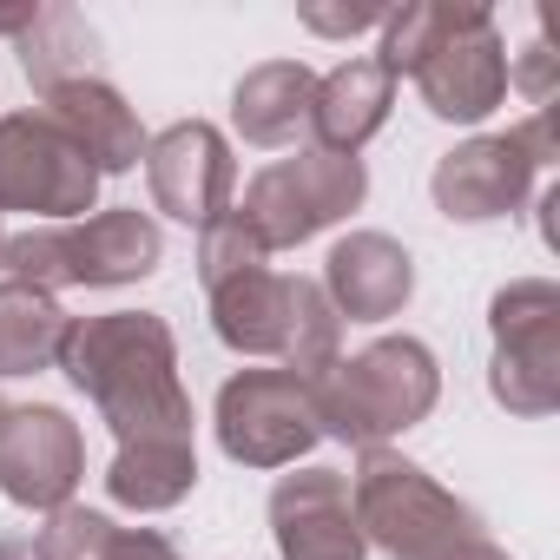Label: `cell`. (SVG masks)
Masks as SVG:
<instances>
[{"mask_svg":"<svg viewBox=\"0 0 560 560\" xmlns=\"http://www.w3.org/2000/svg\"><path fill=\"white\" fill-rule=\"evenodd\" d=\"M159 257H165V237L139 205H113V211L80 218V224L0 231V270H8V284L47 291V298L67 284H86V291L139 284V277L159 270Z\"/></svg>","mask_w":560,"mask_h":560,"instance_id":"2","label":"cell"},{"mask_svg":"<svg viewBox=\"0 0 560 560\" xmlns=\"http://www.w3.org/2000/svg\"><path fill=\"white\" fill-rule=\"evenodd\" d=\"M389 21V8H376V0H357V8H304V27L311 34H324V40H350V34H363V27H383Z\"/></svg>","mask_w":560,"mask_h":560,"instance_id":"26","label":"cell"},{"mask_svg":"<svg viewBox=\"0 0 560 560\" xmlns=\"http://www.w3.org/2000/svg\"><path fill=\"white\" fill-rule=\"evenodd\" d=\"M113 521L100 514V508H54V521H47V534H40V553L47 560H106L113 553Z\"/></svg>","mask_w":560,"mask_h":560,"instance_id":"24","label":"cell"},{"mask_svg":"<svg viewBox=\"0 0 560 560\" xmlns=\"http://www.w3.org/2000/svg\"><path fill=\"white\" fill-rule=\"evenodd\" d=\"M60 370L73 389L93 396L100 422L119 442H191V396L178 383V343L172 324L152 311H106L80 317L67 330Z\"/></svg>","mask_w":560,"mask_h":560,"instance_id":"1","label":"cell"},{"mask_svg":"<svg viewBox=\"0 0 560 560\" xmlns=\"http://www.w3.org/2000/svg\"><path fill=\"white\" fill-rule=\"evenodd\" d=\"M47 113L80 139V152L93 159L100 178L145 165V132H139V113L126 106L119 86H106V80H73V86L47 93Z\"/></svg>","mask_w":560,"mask_h":560,"instance_id":"17","label":"cell"},{"mask_svg":"<svg viewBox=\"0 0 560 560\" xmlns=\"http://www.w3.org/2000/svg\"><path fill=\"white\" fill-rule=\"evenodd\" d=\"M0 560H47V553H40V540H27V534H8V540H0Z\"/></svg>","mask_w":560,"mask_h":560,"instance_id":"29","label":"cell"},{"mask_svg":"<svg viewBox=\"0 0 560 560\" xmlns=\"http://www.w3.org/2000/svg\"><path fill=\"white\" fill-rule=\"evenodd\" d=\"M553 165V119L534 113L508 132H488V139H468L455 152L435 159V211L455 218V224H488V218H508L527 205L534 178Z\"/></svg>","mask_w":560,"mask_h":560,"instance_id":"6","label":"cell"},{"mask_svg":"<svg viewBox=\"0 0 560 560\" xmlns=\"http://www.w3.org/2000/svg\"><path fill=\"white\" fill-rule=\"evenodd\" d=\"M508 86H521V93H527V100L547 113V100H553V86H560V54H553V47L534 34V40H527V47L508 60Z\"/></svg>","mask_w":560,"mask_h":560,"instance_id":"25","label":"cell"},{"mask_svg":"<svg viewBox=\"0 0 560 560\" xmlns=\"http://www.w3.org/2000/svg\"><path fill=\"white\" fill-rule=\"evenodd\" d=\"M0 416H8V402H0Z\"/></svg>","mask_w":560,"mask_h":560,"instance_id":"31","label":"cell"},{"mask_svg":"<svg viewBox=\"0 0 560 560\" xmlns=\"http://www.w3.org/2000/svg\"><path fill=\"white\" fill-rule=\"evenodd\" d=\"M409 80H416L422 106L448 126H475L508 100V47H501V27L481 0H448L442 34L416 60Z\"/></svg>","mask_w":560,"mask_h":560,"instance_id":"9","label":"cell"},{"mask_svg":"<svg viewBox=\"0 0 560 560\" xmlns=\"http://www.w3.org/2000/svg\"><path fill=\"white\" fill-rule=\"evenodd\" d=\"M21 47V73L34 80V93H60L73 80H100V34L80 8H67V0H54V8L34 14V27L14 40Z\"/></svg>","mask_w":560,"mask_h":560,"instance_id":"19","label":"cell"},{"mask_svg":"<svg viewBox=\"0 0 560 560\" xmlns=\"http://www.w3.org/2000/svg\"><path fill=\"white\" fill-rule=\"evenodd\" d=\"M448 560H508V553H501L494 540H481V534H475V540H462V547H455Z\"/></svg>","mask_w":560,"mask_h":560,"instance_id":"30","label":"cell"},{"mask_svg":"<svg viewBox=\"0 0 560 560\" xmlns=\"http://www.w3.org/2000/svg\"><path fill=\"white\" fill-rule=\"evenodd\" d=\"M442 396V370L429 357V343L416 337H376L370 350H357L350 363L337 357L324 376H311V409L317 429L357 448H383L389 435L416 429Z\"/></svg>","mask_w":560,"mask_h":560,"instance_id":"3","label":"cell"},{"mask_svg":"<svg viewBox=\"0 0 560 560\" xmlns=\"http://www.w3.org/2000/svg\"><path fill=\"white\" fill-rule=\"evenodd\" d=\"M264 264H270V250H264V237L250 231L244 211H224V218H211L198 231V277H205V291L231 284V277H250Z\"/></svg>","mask_w":560,"mask_h":560,"instance_id":"22","label":"cell"},{"mask_svg":"<svg viewBox=\"0 0 560 560\" xmlns=\"http://www.w3.org/2000/svg\"><path fill=\"white\" fill-rule=\"evenodd\" d=\"M34 14H40L34 0H21V8H0V34H14V40H21V34L34 27Z\"/></svg>","mask_w":560,"mask_h":560,"instance_id":"28","label":"cell"},{"mask_svg":"<svg viewBox=\"0 0 560 560\" xmlns=\"http://www.w3.org/2000/svg\"><path fill=\"white\" fill-rule=\"evenodd\" d=\"M93 198H100V172L47 106L0 119V211H34L40 224H80L93 218Z\"/></svg>","mask_w":560,"mask_h":560,"instance_id":"5","label":"cell"},{"mask_svg":"<svg viewBox=\"0 0 560 560\" xmlns=\"http://www.w3.org/2000/svg\"><path fill=\"white\" fill-rule=\"evenodd\" d=\"M311 100H317V73L304 60H264L237 80L231 126L244 145H291L311 126Z\"/></svg>","mask_w":560,"mask_h":560,"instance_id":"18","label":"cell"},{"mask_svg":"<svg viewBox=\"0 0 560 560\" xmlns=\"http://www.w3.org/2000/svg\"><path fill=\"white\" fill-rule=\"evenodd\" d=\"M80 475H86V442H80V422L67 409L27 402V409L0 416V494L14 508L54 514L73 501Z\"/></svg>","mask_w":560,"mask_h":560,"instance_id":"11","label":"cell"},{"mask_svg":"<svg viewBox=\"0 0 560 560\" xmlns=\"http://www.w3.org/2000/svg\"><path fill=\"white\" fill-rule=\"evenodd\" d=\"M145 185H152V205L178 224H211L231 211V191H237V165H231V145L218 126L205 119H178L165 126L159 139H145Z\"/></svg>","mask_w":560,"mask_h":560,"instance_id":"12","label":"cell"},{"mask_svg":"<svg viewBox=\"0 0 560 560\" xmlns=\"http://www.w3.org/2000/svg\"><path fill=\"white\" fill-rule=\"evenodd\" d=\"M350 508H357L363 540H376L389 560H448L481 527L468 501H455L429 468L402 462L396 448H363Z\"/></svg>","mask_w":560,"mask_h":560,"instance_id":"4","label":"cell"},{"mask_svg":"<svg viewBox=\"0 0 560 560\" xmlns=\"http://www.w3.org/2000/svg\"><path fill=\"white\" fill-rule=\"evenodd\" d=\"M106 560H178V553H172V540L159 527H119Z\"/></svg>","mask_w":560,"mask_h":560,"instance_id":"27","label":"cell"},{"mask_svg":"<svg viewBox=\"0 0 560 560\" xmlns=\"http://www.w3.org/2000/svg\"><path fill=\"white\" fill-rule=\"evenodd\" d=\"M442 14H448V0H402V8H389V21H383V73L389 80H402V73H416V60L435 47V34H442Z\"/></svg>","mask_w":560,"mask_h":560,"instance_id":"23","label":"cell"},{"mask_svg":"<svg viewBox=\"0 0 560 560\" xmlns=\"http://www.w3.org/2000/svg\"><path fill=\"white\" fill-rule=\"evenodd\" d=\"M494 330V370L488 389L508 416H553L560 409V291L547 277L494 291L488 304Z\"/></svg>","mask_w":560,"mask_h":560,"instance_id":"8","label":"cell"},{"mask_svg":"<svg viewBox=\"0 0 560 560\" xmlns=\"http://www.w3.org/2000/svg\"><path fill=\"white\" fill-rule=\"evenodd\" d=\"M370 191V172L363 159H343V152H298V159H277L250 178L244 191V218L250 231L264 237V250H298L304 237L330 231L337 218H350Z\"/></svg>","mask_w":560,"mask_h":560,"instance_id":"7","label":"cell"},{"mask_svg":"<svg viewBox=\"0 0 560 560\" xmlns=\"http://www.w3.org/2000/svg\"><path fill=\"white\" fill-rule=\"evenodd\" d=\"M291 304H298V277H277V270L264 264V270L231 277V284L211 291V330H218V343L237 350V357H277V363H284Z\"/></svg>","mask_w":560,"mask_h":560,"instance_id":"16","label":"cell"},{"mask_svg":"<svg viewBox=\"0 0 560 560\" xmlns=\"http://www.w3.org/2000/svg\"><path fill=\"white\" fill-rule=\"evenodd\" d=\"M389 106H396V80L383 73V60H376V54L330 67V73L317 80V100H311L317 152H343V159H357V152L383 132Z\"/></svg>","mask_w":560,"mask_h":560,"instance_id":"15","label":"cell"},{"mask_svg":"<svg viewBox=\"0 0 560 560\" xmlns=\"http://www.w3.org/2000/svg\"><path fill=\"white\" fill-rule=\"evenodd\" d=\"M198 488V448L191 442H119L106 468V494L132 514H165Z\"/></svg>","mask_w":560,"mask_h":560,"instance_id":"20","label":"cell"},{"mask_svg":"<svg viewBox=\"0 0 560 560\" xmlns=\"http://www.w3.org/2000/svg\"><path fill=\"white\" fill-rule=\"evenodd\" d=\"M324 442L311 383L291 370H237L218 389V448L244 468H291Z\"/></svg>","mask_w":560,"mask_h":560,"instance_id":"10","label":"cell"},{"mask_svg":"<svg viewBox=\"0 0 560 560\" xmlns=\"http://www.w3.org/2000/svg\"><path fill=\"white\" fill-rule=\"evenodd\" d=\"M67 330H73V317H67L47 291L0 284V376L54 370L60 350H67Z\"/></svg>","mask_w":560,"mask_h":560,"instance_id":"21","label":"cell"},{"mask_svg":"<svg viewBox=\"0 0 560 560\" xmlns=\"http://www.w3.org/2000/svg\"><path fill=\"white\" fill-rule=\"evenodd\" d=\"M270 534L284 560H363L370 540L350 508V475L337 468H298L270 488Z\"/></svg>","mask_w":560,"mask_h":560,"instance_id":"13","label":"cell"},{"mask_svg":"<svg viewBox=\"0 0 560 560\" xmlns=\"http://www.w3.org/2000/svg\"><path fill=\"white\" fill-rule=\"evenodd\" d=\"M416 291V257L389 231H350L324 257V298L350 324H383Z\"/></svg>","mask_w":560,"mask_h":560,"instance_id":"14","label":"cell"}]
</instances>
